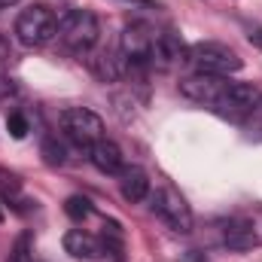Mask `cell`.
Listing matches in <instances>:
<instances>
[{"mask_svg": "<svg viewBox=\"0 0 262 262\" xmlns=\"http://www.w3.org/2000/svg\"><path fill=\"white\" fill-rule=\"evenodd\" d=\"M55 37L73 55H89L101 40V25H98L95 12H89V9H67L58 18V34Z\"/></svg>", "mask_w": 262, "mask_h": 262, "instance_id": "6da1fadb", "label": "cell"}, {"mask_svg": "<svg viewBox=\"0 0 262 262\" xmlns=\"http://www.w3.org/2000/svg\"><path fill=\"white\" fill-rule=\"evenodd\" d=\"M55 34H58V18L49 6H28L15 18V37H18V43H25L31 49L46 46Z\"/></svg>", "mask_w": 262, "mask_h": 262, "instance_id": "7a4b0ae2", "label": "cell"}, {"mask_svg": "<svg viewBox=\"0 0 262 262\" xmlns=\"http://www.w3.org/2000/svg\"><path fill=\"white\" fill-rule=\"evenodd\" d=\"M186 61L195 67V73H213V76H229V73L241 70L238 52L229 49L226 43H213V40L189 46V58Z\"/></svg>", "mask_w": 262, "mask_h": 262, "instance_id": "3957f363", "label": "cell"}, {"mask_svg": "<svg viewBox=\"0 0 262 262\" xmlns=\"http://www.w3.org/2000/svg\"><path fill=\"white\" fill-rule=\"evenodd\" d=\"M259 95L262 92L256 89V85H250V82H229V85L223 89V95L216 98L213 110H216L223 119H229V122H241V125H244V119L253 113Z\"/></svg>", "mask_w": 262, "mask_h": 262, "instance_id": "277c9868", "label": "cell"}, {"mask_svg": "<svg viewBox=\"0 0 262 262\" xmlns=\"http://www.w3.org/2000/svg\"><path fill=\"white\" fill-rule=\"evenodd\" d=\"M152 213L168 223L177 235H189L192 232V210L186 204V198L180 192H174L171 186H162L152 192Z\"/></svg>", "mask_w": 262, "mask_h": 262, "instance_id": "5b68a950", "label": "cell"}, {"mask_svg": "<svg viewBox=\"0 0 262 262\" xmlns=\"http://www.w3.org/2000/svg\"><path fill=\"white\" fill-rule=\"evenodd\" d=\"M61 128L76 146H92L104 137V119L89 107H67L61 113Z\"/></svg>", "mask_w": 262, "mask_h": 262, "instance_id": "8992f818", "label": "cell"}, {"mask_svg": "<svg viewBox=\"0 0 262 262\" xmlns=\"http://www.w3.org/2000/svg\"><path fill=\"white\" fill-rule=\"evenodd\" d=\"M152 43H156V34L149 31L146 21H128L125 31H122V40H119L122 55H125V61H128L131 67L149 64V58H152Z\"/></svg>", "mask_w": 262, "mask_h": 262, "instance_id": "52a82bcc", "label": "cell"}, {"mask_svg": "<svg viewBox=\"0 0 262 262\" xmlns=\"http://www.w3.org/2000/svg\"><path fill=\"white\" fill-rule=\"evenodd\" d=\"M229 85V76H213V73H192L186 79H180V95L204 104V107H213L216 98L223 95V89Z\"/></svg>", "mask_w": 262, "mask_h": 262, "instance_id": "ba28073f", "label": "cell"}, {"mask_svg": "<svg viewBox=\"0 0 262 262\" xmlns=\"http://www.w3.org/2000/svg\"><path fill=\"white\" fill-rule=\"evenodd\" d=\"M189 58V46L183 43V37L177 34V31H165V34H159L156 37V43H152V64H159L162 70H171V67L183 64Z\"/></svg>", "mask_w": 262, "mask_h": 262, "instance_id": "9c48e42d", "label": "cell"}, {"mask_svg": "<svg viewBox=\"0 0 262 262\" xmlns=\"http://www.w3.org/2000/svg\"><path fill=\"white\" fill-rule=\"evenodd\" d=\"M64 250L73 259H85V262H98L107 256V247L101 238H95L92 232H82V229H70L64 235Z\"/></svg>", "mask_w": 262, "mask_h": 262, "instance_id": "30bf717a", "label": "cell"}, {"mask_svg": "<svg viewBox=\"0 0 262 262\" xmlns=\"http://www.w3.org/2000/svg\"><path fill=\"white\" fill-rule=\"evenodd\" d=\"M89 162L101 171V174H122V168H125V156H122V149H119V143H113V140H107V137H101L98 143H92L89 146Z\"/></svg>", "mask_w": 262, "mask_h": 262, "instance_id": "8fae6325", "label": "cell"}, {"mask_svg": "<svg viewBox=\"0 0 262 262\" xmlns=\"http://www.w3.org/2000/svg\"><path fill=\"white\" fill-rule=\"evenodd\" d=\"M119 189H122V198L131 201V204H137V201H143V198H149V189H152V183H149V174L143 171V168H137V165H125L122 168V174H119Z\"/></svg>", "mask_w": 262, "mask_h": 262, "instance_id": "7c38bea8", "label": "cell"}, {"mask_svg": "<svg viewBox=\"0 0 262 262\" xmlns=\"http://www.w3.org/2000/svg\"><path fill=\"white\" fill-rule=\"evenodd\" d=\"M223 241L232 250H250L256 247V226L250 220H229L223 229Z\"/></svg>", "mask_w": 262, "mask_h": 262, "instance_id": "4fadbf2b", "label": "cell"}, {"mask_svg": "<svg viewBox=\"0 0 262 262\" xmlns=\"http://www.w3.org/2000/svg\"><path fill=\"white\" fill-rule=\"evenodd\" d=\"M89 64H92V70H95V76H98V79H104V82L119 79V64H116V58H113V55H107V52H101V55L89 58Z\"/></svg>", "mask_w": 262, "mask_h": 262, "instance_id": "5bb4252c", "label": "cell"}, {"mask_svg": "<svg viewBox=\"0 0 262 262\" xmlns=\"http://www.w3.org/2000/svg\"><path fill=\"white\" fill-rule=\"evenodd\" d=\"M64 210H67V216H70V220H76V223H79V220L92 216V201H89L85 195H70L64 201Z\"/></svg>", "mask_w": 262, "mask_h": 262, "instance_id": "9a60e30c", "label": "cell"}, {"mask_svg": "<svg viewBox=\"0 0 262 262\" xmlns=\"http://www.w3.org/2000/svg\"><path fill=\"white\" fill-rule=\"evenodd\" d=\"M18 192H21V177H18L15 171H9V168L0 165V195L15 198Z\"/></svg>", "mask_w": 262, "mask_h": 262, "instance_id": "2e32d148", "label": "cell"}, {"mask_svg": "<svg viewBox=\"0 0 262 262\" xmlns=\"http://www.w3.org/2000/svg\"><path fill=\"white\" fill-rule=\"evenodd\" d=\"M6 262H34V256H31V235H28V232H21V235L15 238V244H12Z\"/></svg>", "mask_w": 262, "mask_h": 262, "instance_id": "e0dca14e", "label": "cell"}, {"mask_svg": "<svg viewBox=\"0 0 262 262\" xmlns=\"http://www.w3.org/2000/svg\"><path fill=\"white\" fill-rule=\"evenodd\" d=\"M43 159L49 165H64V146L55 140V137H46L43 140Z\"/></svg>", "mask_w": 262, "mask_h": 262, "instance_id": "ac0fdd59", "label": "cell"}, {"mask_svg": "<svg viewBox=\"0 0 262 262\" xmlns=\"http://www.w3.org/2000/svg\"><path fill=\"white\" fill-rule=\"evenodd\" d=\"M6 128H9V134H12L15 140H21V137L28 134V119H25V113H18V110L9 113V116H6Z\"/></svg>", "mask_w": 262, "mask_h": 262, "instance_id": "d6986e66", "label": "cell"}, {"mask_svg": "<svg viewBox=\"0 0 262 262\" xmlns=\"http://www.w3.org/2000/svg\"><path fill=\"white\" fill-rule=\"evenodd\" d=\"M244 128L250 131V137H253V134L262 137V95H259V101H256V107H253V113L244 119Z\"/></svg>", "mask_w": 262, "mask_h": 262, "instance_id": "ffe728a7", "label": "cell"}, {"mask_svg": "<svg viewBox=\"0 0 262 262\" xmlns=\"http://www.w3.org/2000/svg\"><path fill=\"white\" fill-rule=\"evenodd\" d=\"M247 40H250L253 46H259V49H262V25H253V28H250V34H247Z\"/></svg>", "mask_w": 262, "mask_h": 262, "instance_id": "44dd1931", "label": "cell"}, {"mask_svg": "<svg viewBox=\"0 0 262 262\" xmlns=\"http://www.w3.org/2000/svg\"><path fill=\"white\" fill-rule=\"evenodd\" d=\"M128 3H137V6H152V0H128Z\"/></svg>", "mask_w": 262, "mask_h": 262, "instance_id": "7402d4cb", "label": "cell"}, {"mask_svg": "<svg viewBox=\"0 0 262 262\" xmlns=\"http://www.w3.org/2000/svg\"><path fill=\"white\" fill-rule=\"evenodd\" d=\"M12 3H18V0H0V9H6V6H12Z\"/></svg>", "mask_w": 262, "mask_h": 262, "instance_id": "603a6c76", "label": "cell"}, {"mask_svg": "<svg viewBox=\"0 0 262 262\" xmlns=\"http://www.w3.org/2000/svg\"><path fill=\"white\" fill-rule=\"evenodd\" d=\"M0 223H3V210H0Z\"/></svg>", "mask_w": 262, "mask_h": 262, "instance_id": "cb8c5ba5", "label": "cell"}]
</instances>
